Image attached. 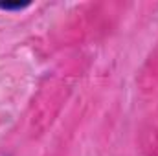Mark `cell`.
Returning a JSON list of instances; mask_svg holds the SVG:
<instances>
[{
    "label": "cell",
    "instance_id": "1",
    "mask_svg": "<svg viewBox=\"0 0 158 156\" xmlns=\"http://www.w3.org/2000/svg\"><path fill=\"white\" fill-rule=\"evenodd\" d=\"M24 7H28V4H0V9H4V11H17V9H24Z\"/></svg>",
    "mask_w": 158,
    "mask_h": 156
}]
</instances>
